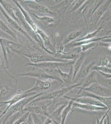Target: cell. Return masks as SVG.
I'll return each instance as SVG.
<instances>
[{
  "instance_id": "47",
  "label": "cell",
  "mask_w": 111,
  "mask_h": 124,
  "mask_svg": "<svg viewBox=\"0 0 111 124\" xmlns=\"http://www.w3.org/2000/svg\"><path fill=\"white\" fill-rule=\"evenodd\" d=\"M2 122H3V119L1 118H0V124H2Z\"/></svg>"
},
{
  "instance_id": "34",
  "label": "cell",
  "mask_w": 111,
  "mask_h": 124,
  "mask_svg": "<svg viewBox=\"0 0 111 124\" xmlns=\"http://www.w3.org/2000/svg\"><path fill=\"white\" fill-rule=\"evenodd\" d=\"M97 66L107 67L111 68V62L110 59L107 57H104L100 58L97 62H96Z\"/></svg>"
},
{
  "instance_id": "43",
  "label": "cell",
  "mask_w": 111,
  "mask_h": 124,
  "mask_svg": "<svg viewBox=\"0 0 111 124\" xmlns=\"http://www.w3.org/2000/svg\"><path fill=\"white\" fill-rule=\"evenodd\" d=\"M97 72H98L103 77H104V78H105L106 79H111V74L106 73L100 72V71H97Z\"/></svg>"
},
{
  "instance_id": "41",
  "label": "cell",
  "mask_w": 111,
  "mask_h": 124,
  "mask_svg": "<svg viewBox=\"0 0 111 124\" xmlns=\"http://www.w3.org/2000/svg\"><path fill=\"white\" fill-rule=\"evenodd\" d=\"M111 110L110 109H109L107 110V111L104 113V114L101 117V118L100 119L97 116L96 117V124H104V120L106 118L107 115H108V113L110 112V110Z\"/></svg>"
},
{
  "instance_id": "28",
  "label": "cell",
  "mask_w": 111,
  "mask_h": 124,
  "mask_svg": "<svg viewBox=\"0 0 111 124\" xmlns=\"http://www.w3.org/2000/svg\"><path fill=\"white\" fill-rule=\"evenodd\" d=\"M87 54V52H82L81 54L79 55L78 58L76 60L75 62L74 63L73 66V82L74 79L75 77L80 70V68L83 62H84L85 60V59L86 55Z\"/></svg>"
},
{
  "instance_id": "5",
  "label": "cell",
  "mask_w": 111,
  "mask_h": 124,
  "mask_svg": "<svg viewBox=\"0 0 111 124\" xmlns=\"http://www.w3.org/2000/svg\"><path fill=\"white\" fill-rule=\"evenodd\" d=\"M44 92H41L38 93L36 94L31 96L26 99H23L18 102L16 103L15 104L12 106L7 110L6 113L4 116H2L1 118L3 119V122L2 124H5L6 122L8 119L13 116V115L19 111L23 110L24 108L26 106H27L30 102L32 101L33 100L36 99L37 98L39 97L44 94Z\"/></svg>"
},
{
  "instance_id": "11",
  "label": "cell",
  "mask_w": 111,
  "mask_h": 124,
  "mask_svg": "<svg viewBox=\"0 0 111 124\" xmlns=\"http://www.w3.org/2000/svg\"><path fill=\"white\" fill-rule=\"evenodd\" d=\"M37 93L34 92L27 93H21L20 91H18L17 93L13 97L9 100L5 101L0 102V104H3L5 106H7V108H6L4 111H3L1 113V114L0 115V118H1L2 116L5 114L7 110L12 106L15 104L16 103L18 102L19 101H20L23 99L33 96L36 94Z\"/></svg>"
},
{
  "instance_id": "16",
  "label": "cell",
  "mask_w": 111,
  "mask_h": 124,
  "mask_svg": "<svg viewBox=\"0 0 111 124\" xmlns=\"http://www.w3.org/2000/svg\"><path fill=\"white\" fill-rule=\"evenodd\" d=\"M111 4V0H107L105 3L99 6L97 8L93 10L90 19V22L93 24H96L101 18L102 16L108 9L110 4Z\"/></svg>"
},
{
  "instance_id": "13",
  "label": "cell",
  "mask_w": 111,
  "mask_h": 124,
  "mask_svg": "<svg viewBox=\"0 0 111 124\" xmlns=\"http://www.w3.org/2000/svg\"><path fill=\"white\" fill-rule=\"evenodd\" d=\"M83 90L102 97H111V89L102 86L99 83L93 84Z\"/></svg>"
},
{
  "instance_id": "1",
  "label": "cell",
  "mask_w": 111,
  "mask_h": 124,
  "mask_svg": "<svg viewBox=\"0 0 111 124\" xmlns=\"http://www.w3.org/2000/svg\"><path fill=\"white\" fill-rule=\"evenodd\" d=\"M18 80L6 70H0V102L5 101L16 94Z\"/></svg>"
},
{
  "instance_id": "48",
  "label": "cell",
  "mask_w": 111,
  "mask_h": 124,
  "mask_svg": "<svg viewBox=\"0 0 111 124\" xmlns=\"http://www.w3.org/2000/svg\"></svg>"
},
{
  "instance_id": "22",
  "label": "cell",
  "mask_w": 111,
  "mask_h": 124,
  "mask_svg": "<svg viewBox=\"0 0 111 124\" xmlns=\"http://www.w3.org/2000/svg\"><path fill=\"white\" fill-rule=\"evenodd\" d=\"M73 108L81 109L88 111L95 112L105 111L109 109L107 107H102L90 105L83 104L73 102L72 105V110Z\"/></svg>"
},
{
  "instance_id": "3",
  "label": "cell",
  "mask_w": 111,
  "mask_h": 124,
  "mask_svg": "<svg viewBox=\"0 0 111 124\" xmlns=\"http://www.w3.org/2000/svg\"><path fill=\"white\" fill-rule=\"evenodd\" d=\"M52 106V100L42 101L26 106L23 109V111L48 117L50 114V107Z\"/></svg>"
},
{
  "instance_id": "9",
  "label": "cell",
  "mask_w": 111,
  "mask_h": 124,
  "mask_svg": "<svg viewBox=\"0 0 111 124\" xmlns=\"http://www.w3.org/2000/svg\"><path fill=\"white\" fill-rule=\"evenodd\" d=\"M38 70H35L33 72H29L25 73L17 74V76H28L36 78L37 79L41 80H55L58 81L60 82L63 83L61 79L59 76H56L51 73L52 72L45 70H44L39 69Z\"/></svg>"
},
{
  "instance_id": "37",
  "label": "cell",
  "mask_w": 111,
  "mask_h": 124,
  "mask_svg": "<svg viewBox=\"0 0 111 124\" xmlns=\"http://www.w3.org/2000/svg\"><path fill=\"white\" fill-rule=\"evenodd\" d=\"M95 70L96 71H100V72H104L106 73H111V68H108L107 67L104 66H94L92 68L91 71Z\"/></svg>"
},
{
  "instance_id": "39",
  "label": "cell",
  "mask_w": 111,
  "mask_h": 124,
  "mask_svg": "<svg viewBox=\"0 0 111 124\" xmlns=\"http://www.w3.org/2000/svg\"><path fill=\"white\" fill-rule=\"evenodd\" d=\"M30 114V112H26L24 114L17 119L13 124H23L26 121Z\"/></svg>"
},
{
  "instance_id": "31",
  "label": "cell",
  "mask_w": 111,
  "mask_h": 124,
  "mask_svg": "<svg viewBox=\"0 0 111 124\" xmlns=\"http://www.w3.org/2000/svg\"><path fill=\"white\" fill-rule=\"evenodd\" d=\"M73 103V101L69 100L67 105L63 109L61 115L60 124H65L68 115L72 110V105Z\"/></svg>"
},
{
  "instance_id": "19",
  "label": "cell",
  "mask_w": 111,
  "mask_h": 124,
  "mask_svg": "<svg viewBox=\"0 0 111 124\" xmlns=\"http://www.w3.org/2000/svg\"><path fill=\"white\" fill-rule=\"evenodd\" d=\"M97 73L96 71H91L87 76L85 78V80L83 82H82L81 85L76 88L79 89V92L77 93V95L79 94L84 89L88 87L92 84L95 83H98L97 79Z\"/></svg>"
},
{
  "instance_id": "46",
  "label": "cell",
  "mask_w": 111,
  "mask_h": 124,
  "mask_svg": "<svg viewBox=\"0 0 111 124\" xmlns=\"http://www.w3.org/2000/svg\"><path fill=\"white\" fill-rule=\"evenodd\" d=\"M3 106H5L3 104H0V113H1V110L0 108H1L2 107H3Z\"/></svg>"
},
{
  "instance_id": "17",
  "label": "cell",
  "mask_w": 111,
  "mask_h": 124,
  "mask_svg": "<svg viewBox=\"0 0 111 124\" xmlns=\"http://www.w3.org/2000/svg\"><path fill=\"white\" fill-rule=\"evenodd\" d=\"M74 0H66L59 3L58 4L50 8L52 11L55 13H58L59 19L60 20L63 19L65 13L68 8L73 3Z\"/></svg>"
},
{
  "instance_id": "18",
  "label": "cell",
  "mask_w": 111,
  "mask_h": 124,
  "mask_svg": "<svg viewBox=\"0 0 111 124\" xmlns=\"http://www.w3.org/2000/svg\"><path fill=\"white\" fill-rule=\"evenodd\" d=\"M51 86V84L48 80H41L37 79L36 82L34 86L28 90L20 92L22 93H27L30 92H36V93H41L44 92L49 89Z\"/></svg>"
},
{
  "instance_id": "23",
  "label": "cell",
  "mask_w": 111,
  "mask_h": 124,
  "mask_svg": "<svg viewBox=\"0 0 111 124\" xmlns=\"http://www.w3.org/2000/svg\"><path fill=\"white\" fill-rule=\"evenodd\" d=\"M67 104V103H64L50 113L48 117L52 120L53 123L55 124H60L62 111Z\"/></svg>"
},
{
  "instance_id": "32",
  "label": "cell",
  "mask_w": 111,
  "mask_h": 124,
  "mask_svg": "<svg viewBox=\"0 0 111 124\" xmlns=\"http://www.w3.org/2000/svg\"><path fill=\"white\" fill-rule=\"evenodd\" d=\"M83 31V30H77L73 31L70 34H68L67 37L65 38L63 41V45H66L69 44L71 41L77 38V37L80 35Z\"/></svg>"
},
{
  "instance_id": "29",
  "label": "cell",
  "mask_w": 111,
  "mask_h": 124,
  "mask_svg": "<svg viewBox=\"0 0 111 124\" xmlns=\"http://www.w3.org/2000/svg\"><path fill=\"white\" fill-rule=\"evenodd\" d=\"M108 38H111V36L109 37H100L97 38H93L87 40H84V41H80L77 42H73L71 44H68L67 46H66L68 48H73L76 47L80 46H81L87 44H90L91 43L96 42L97 41L102 40L103 39Z\"/></svg>"
},
{
  "instance_id": "12",
  "label": "cell",
  "mask_w": 111,
  "mask_h": 124,
  "mask_svg": "<svg viewBox=\"0 0 111 124\" xmlns=\"http://www.w3.org/2000/svg\"><path fill=\"white\" fill-rule=\"evenodd\" d=\"M0 10L5 17L8 24L10 28H11L12 29L18 31L19 32H20V33H21L25 37H26L27 39H28L32 43L34 44H35L34 41H33V39L30 37V36L27 34L26 31L23 29V28L16 21L13 20L11 17H10L7 14V13H6V12L5 11V10L3 9L0 4Z\"/></svg>"
},
{
  "instance_id": "40",
  "label": "cell",
  "mask_w": 111,
  "mask_h": 124,
  "mask_svg": "<svg viewBox=\"0 0 111 124\" xmlns=\"http://www.w3.org/2000/svg\"><path fill=\"white\" fill-rule=\"evenodd\" d=\"M97 44H96L95 42L91 43L90 44H85L81 46H80L81 47V51L82 52H86V51L90 49L91 48H93L94 47V48H96L97 46Z\"/></svg>"
},
{
  "instance_id": "8",
  "label": "cell",
  "mask_w": 111,
  "mask_h": 124,
  "mask_svg": "<svg viewBox=\"0 0 111 124\" xmlns=\"http://www.w3.org/2000/svg\"><path fill=\"white\" fill-rule=\"evenodd\" d=\"M75 61H73L71 62H40L38 63H29L25 65V67L27 66H33L41 69L44 70H45L51 71L55 70L57 69L58 68L62 67H71L73 65Z\"/></svg>"
},
{
  "instance_id": "25",
  "label": "cell",
  "mask_w": 111,
  "mask_h": 124,
  "mask_svg": "<svg viewBox=\"0 0 111 124\" xmlns=\"http://www.w3.org/2000/svg\"><path fill=\"white\" fill-rule=\"evenodd\" d=\"M36 33L38 34L39 37H40L44 44V46L46 49L49 51V49H50L52 51V52L55 51L53 46L51 42L50 39L44 31H42V30L39 28L36 31Z\"/></svg>"
},
{
  "instance_id": "38",
  "label": "cell",
  "mask_w": 111,
  "mask_h": 124,
  "mask_svg": "<svg viewBox=\"0 0 111 124\" xmlns=\"http://www.w3.org/2000/svg\"><path fill=\"white\" fill-rule=\"evenodd\" d=\"M31 114L34 124H43L42 123L44 120V117L37 115L33 113H31Z\"/></svg>"
},
{
  "instance_id": "10",
  "label": "cell",
  "mask_w": 111,
  "mask_h": 124,
  "mask_svg": "<svg viewBox=\"0 0 111 124\" xmlns=\"http://www.w3.org/2000/svg\"><path fill=\"white\" fill-rule=\"evenodd\" d=\"M21 4L30 10V11L37 12L40 14H50L56 16L57 13L50 10V9L44 5L37 2L35 0H25L22 2Z\"/></svg>"
},
{
  "instance_id": "14",
  "label": "cell",
  "mask_w": 111,
  "mask_h": 124,
  "mask_svg": "<svg viewBox=\"0 0 111 124\" xmlns=\"http://www.w3.org/2000/svg\"><path fill=\"white\" fill-rule=\"evenodd\" d=\"M29 14L32 17H34L35 20L39 21L44 27L47 28H52L53 27H56L58 25L60 20L55 17L49 16H39L35 13L30 11Z\"/></svg>"
},
{
  "instance_id": "7",
  "label": "cell",
  "mask_w": 111,
  "mask_h": 124,
  "mask_svg": "<svg viewBox=\"0 0 111 124\" xmlns=\"http://www.w3.org/2000/svg\"><path fill=\"white\" fill-rule=\"evenodd\" d=\"M11 50L15 54H18L24 56L26 58H27L30 61L33 62V63H38L40 62H67L68 61L66 60H63L60 58H54L48 55H43L39 53H24L17 50L14 49L13 48H11Z\"/></svg>"
},
{
  "instance_id": "4",
  "label": "cell",
  "mask_w": 111,
  "mask_h": 124,
  "mask_svg": "<svg viewBox=\"0 0 111 124\" xmlns=\"http://www.w3.org/2000/svg\"><path fill=\"white\" fill-rule=\"evenodd\" d=\"M14 10L15 14L16 15V16L17 17V18L18 19L20 23V26L23 29L26 31L27 34L30 36V37L33 39V41H35V42L38 43V44L41 47L44 49L47 52H48L49 54L53 55L54 54L53 53L45 48L40 37H39L38 34L35 32L34 30L30 27V26L26 22V20L24 19L22 13H21L18 8L17 7V8H14Z\"/></svg>"
},
{
  "instance_id": "36",
  "label": "cell",
  "mask_w": 111,
  "mask_h": 124,
  "mask_svg": "<svg viewBox=\"0 0 111 124\" xmlns=\"http://www.w3.org/2000/svg\"><path fill=\"white\" fill-rule=\"evenodd\" d=\"M85 1V0H74V1L72 4V5H73V6L71 8L69 11L68 13H74V12L77 11L80 7V6L83 4Z\"/></svg>"
},
{
  "instance_id": "24",
  "label": "cell",
  "mask_w": 111,
  "mask_h": 124,
  "mask_svg": "<svg viewBox=\"0 0 111 124\" xmlns=\"http://www.w3.org/2000/svg\"><path fill=\"white\" fill-rule=\"evenodd\" d=\"M54 71L58 74L63 83L65 84L68 85L73 82V66L70 67V70L68 73L63 72L60 68H58L57 69L55 70Z\"/></svg>"
},
{
  "instance_id": "44",
  "label": "cell",
  "mask_w": 111,
  "mask_h": 124,
  "mask_svg": "<svg viewBox=\"0 0 111 124\" xmlns=\"http://www.w3.org/2000/svg\"><path fill=\"white\" fill-rule=\"evenodd\" d=\"M44 121L43 124H51L53 123L52 120L49 117H46Z\"/></svg>"
},
{
  "instance_id": "45",
  "label": "cell",
  "mask_w": 111,
  "mask_h": 124,
  "mask_svg": "<svg viewBox=\"0 0 111 124\" xmlns=\"http://www.w3.org/2000/svg\"><path fill=\"white\" fill-rule=\"evenodd\" d=\"M2 63L1 56V53H0V65H1Z\"/></svg>"
},
{
  "instance_id": "21",
  "label": "cell",
  "mask_w": 111,
  "mask_h": 124,
  "mask_svg": "<svg viewBox=\"0 0 111 124\" xmlns=\"http://www.w3.org/2000/svg\"><path fill=\"white\" fill-rule=\"evenodd\" d=\"M12 1L16 5V6L20 10V11L21 12V13H22L23 17H24L25 20H26V21L28 23L30 27L32 28L33 30H34V31L36 32V31H37V30L39 28L38 26L36 24H35V23L34 22V21L32 19L31 16H30L29 13L27 12L26 10L24 9V8L23 7V6H22L20 3H19L18 1L17 0H13Z\"/></svg>"
},
{
  "instance_id": "30",
  "label": "cell",
  "mask_w": 111,
  "mask_h": 124,
  "mask_svg": "<svg viewBox=\"0 0 111 124\" xmlns=\"http://www.w3.org/2000/svg\"><path fill=\"white\" fill-rule=\"evenodd\" d=\"M0 30L4 34L9 36L16 41H18V38L16 34L10 29L8 26L0 18Z\"/></svg>"
},
{
  "instance_id": "35",
  "label": "cell",
  "mask_w": 111,
  "mask_h": 124,
  "mask_svg": "<svg viewBox=\"0 0 111 124\" xmlns=\"http://www.w3.org/2000/svg\"><path fill=\"white\" fill-rule=\"evenodd\" d=\"M80 55L77 54H73L70 53H63L62 55L60 57V59L66 60H72L75 61L78 58Z\"/></svg>"
},
{
  "instance_id": "27",
  "label": "cell",
  "mask_w": 111,
  "mask_h": 124,
  "mask_svg": "<svg viewBox=\"0 0 111 124\" xmlns=\"http://www.w3.org/2000/svg\"><path fill=\"white\" fill-rule=\"evenodd\" d=\"M96 63V61H93L89 64L87 66L79 71L77 74L76 75V76L75 77L73 82H76L77 81L85 79L88 75L90 73V72L91 71L92 68L94 66Z\"/></svg>"
},
{
  "instance_id": "33",
  "label": "cell",
  "mask_w": 111,
  "mask_h": 124,
  "mask_svg": "<svg viewBox=\"0 0 111 124\" xmlns=\"http://www.w3.org/2000/svg\"><path fill=\"white\" fill-rule=\"evenodd\" d=\"M102 27H100L97 29V30H96L95 31H93V32L87 34V35L85 36L83 38L79 39L76 40L74 42H77V41H84V40H87L90 39H93L94 37H95L97 35V34L100 31H101L102 30Z\"/></svg>"
},
{
  "instance_id": "6",
  "label": "cell",
  "mask_w": 111,
  "mask_h": 124,
  "mask_svg": "<svg viewBox=\"0 0 111 124\" xmlns=\"http://www.w3.org/2000/svg\"><path fill=\"white\" fill-rule=\"evenodd\" d=\"M0 45L3 55V65L5 69H9L10 61L15 54V53L11 50V46H15L20 47L21 45L4 37H0Z\"/></svg>"
},
{
  "instance_id": "15",
  "label": "cell",
  "mask_w": 111,
  "mask_h": 124,
  "mask_svg": "<svg viewBox=\"0 0 111 124\" xmlns=\"http://www.w3.org/2000/svg\"><path fill=\"white\" fill-rule=\"evenodd\" d=\"M63 97L68 100L73 101L74 102L79 103L81 104L90 105L97 106L102 107H107L104 104H103L100 102L99 101H98L96 100L93 98L89 97L76 96L75 97H69L65 95L63 96Z\"/></svg>"
},
{
  "instance_id": "20",
  "label": "cell",
  "mask_w": 111,
  "mask_h": 124,
  "mask_svg": "<svg viewBox=\"0 0 111 124\" xmlns=\"http://www.w3.org/2000/svg\"><path fill=\"white\" fill-rule=\"evenodd\" d=\"M76 96H77V97L84 96V97L92 98L95 99L96 100L98 101H99L100 102L103 104H104L109 109H111V97H102V96H98L97 95L94 94L92 93L84 90L83 91L79 94L77 95Z\"/></svg>"
},
{
  "instance_id": "26",
  "label": "cell",
  "mask_w": 111,
  "mask_h": 124,
  "mask_svg": "<svg viewBox=\"0 0 111 124\" xmlns=\"http://www.w3.org/2000/svg\"><path fill=\"white\" fill-rule=\"evenodd\" d=\"M0 4L1 6L5 11L7 12L8 15L10 17H11L13 20L16 21L18 24L20 26V23L14 12V7L12 6L10 3L8 2L7 1L0 0Z\"/></svg>"
},
{
  "instance_id": "42",
  "label": "cell",
  "mask_w": 111,
  "mask_h": 124,
  "mask_svg": "<svg viewBox=\"0 0 111 124\" xmlns=\"http://www.w3.org/2000/svg\"><path fill=\"white\" fill-rule=\"evenodd\" d=\"M23 124H34L33 118H32V117L31 116V113L28 116V118L27 119L25 123H23Z\"/></svg>"
},
{
  "instance_id": "2",
  "label": "cell",
  "mask_w": 111,
  "mask_h": 124,
  "mask_svg": "<svg viewBox=\"0 0 111 124\" xmlns=\"http://www.w3.org/2000/svg\"><path fill=\"white\" fill-rule=\"evenodd\" d=\"M82 83V82H79L74 85L61 88L58 90L49 92L45 95H44V94L33 100L27 106L32 104L35 102L44 100H52L53 101V105H54L60 99L65 96L66 93L70 92V91L72 90L73 89H76V87L80 86Z\"/></svg>"
}]
</instances>
